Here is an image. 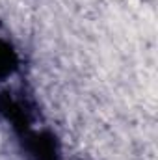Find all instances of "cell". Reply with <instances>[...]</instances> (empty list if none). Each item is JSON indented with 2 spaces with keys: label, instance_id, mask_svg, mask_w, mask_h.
<instances>
[{
  "label": "cell",
  "instance_id": "cell-1",
  "mask_svg": "<svg viewBox=\"0 0 158 160\" xmlns=\"http://www.w3.org/2000/svg\"><path fill=\"white\" fill-rule=\"evenodd\" d=\"M17 63H19L17 52L11 48L7 41L0 39V78L13 75V71L17 69Z\"/></svg>",
  "mask_w": 158,
  "mask_h": 160
}]
</instances>
